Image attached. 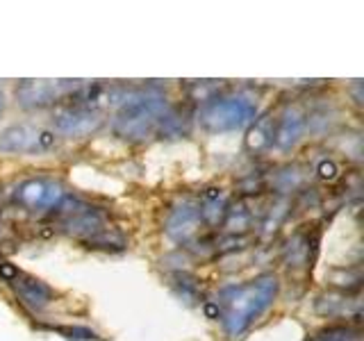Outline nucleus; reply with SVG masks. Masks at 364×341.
<instances>
[{
	"instance_id": "nucleus-13",
	"label": "nucleus",
	"mask_w": 364,
	"mask_h": 341,
	"mask_svg": "<svg viewBox=\"0 0 364 341\" xmlns=\"http://www.w3.org/2000/svg\"><path fill=\"white\" fill-rule=\"evenodd\" d=\"M316 312L328 318H339V316H353L360 318V301L348 298L344 293H323L316 298Z\"/></svg>"
},
{
	"instance_id": "nucleus-6",
	"label": "nucleus",
	"mask_w": 364,
	"mask_h": 341,
	"mask_svg": "<svg viewBox=\"0 0 364 341\" xmlns=\"http://www.w3.org/2000/svg\"><path fill=\"white\" fill-rule=\"evenodd\" d=\"M16 202L26 212L43 214L60 210V205L66 200V191L60 182L48 178H30L16 187Z\"/></svg>"
},
{
	"instance_id": "nucleus-3",
	"label": "nucleus",
	"mask_w": 364,
	"mask_h": 341,
	"mask_svg": "<svg viewBox=\"0 0 364 341\" xmlns=\"http://www.w3.org/2000/svg\"><path fill=\"white\" fill-rule=\"evenodd\" d=\"M257 107L248 96H212L198 109V123L208 132H232L255 121Z\"/></svg>"
},
{
	"instance_id": "nucleus-16",
	"label": "nucleus",
	"mask_w": 364,
	"mask_h": 341,
	"mask_svg": "<svg viewBox=\"0 0 364 341\" xmlns=\"http://www.w3.org/2000/svg\"><path fill=\"white\" fill-rule=\"evenodd\" d=\"M57 332L64 335L66 339H71V341H98V335L94 332V330H89V328H55Z\"/></svg>"
},
{
	"instance_id": "nucleus-14",
	"label": "nucleus",
	"mask_w": 364,
	"mask_h": 341,
	"mask_svg": "<svg viewBox=\"0 0 364 341\" xmlns=\"http://www.w3.org/2000/svg\"><path fill=\"white\" fill-rule=\"evenodd\" d=\"M198 207H200V216L208 225H216L223 221V214L228 210L225 202V191L221 187H210L200 193L198 198Z\"/></svg>"
},
{
	"instance_id": "nucleus-1",
	"label": "nucleus",
	"mask_w": 364,
	"mask_h": 341,
	"mask_svg": "<svg viewBox=\"0 0 364 341\" xmlns=\"http://www.w3.org/2000/svg\"><path fill=\"white\" fill-rule=\"evenodd\" d=\"M278 278L273 273H262L253 280L219 291L214 303L208 305V314L219 318L228 337L239 339L262 314L271 310L278 298Z\"/></svg>"
},
{
	"instance_id": "nucleus-17",
	"label": "nucleus",
	"mask_w": 364,
	"mask_h": 341,
	"mask_svg": "<svg viewBox=\"0 0 364 341\" xmlns=\"http://www.w3.org/2000/svg\"><path fill=\"white\" fill-rule=\"evenodd\" d=\"M318 175L326 178V180H335L337 178V166H335V162H321V164H318Z\"/></svg>"
},
{
	"instance_id": "nucleus-7",
	"label": "nucleus",
	"mask_w": 364,
	"mask_h": 341,
	"mask_svg": "<svg viewBox=\"0 0 364 341\" xmlns=\"http://www.w3.org/2000/svg\"><path fill=\"white\" fill-rule=\"evenodd\" d=\"M55 132L32 128V125H9L0 132V151L3 153H18V155H32L43 153L55 146Z\"/></svg>"
},
{
	"instance_id": "nucleus-12",
	"label": "nucleus",
	"mask_w": 364,
	"mask_h": 341,
	"mask_svg": "<svg viewBox=\"0 0 364 341\" xmlns=\"http://www.w3.org/2000/svg\"><path fill=\"white\" fill-rule=\"evenodd\" d=\"M273 144H276V117H273L271 112H267L250 123L246 139H244V148L250 155H262V153H267Z\"/></svg>"
},
{
	"instance_id": "nucleus-15",
	"label": "nucleus",
	"mask_w": 364,
	"mask_h": 341,
	"mask_svg": "<svg viewBox=\"0 0 364 341\" xmlns=\"http://www.w3.org/2000/svg\"><path fill=\"white\" fill-rule=\"evenodd\" d=\"M362 332L353 325H344V323H333L326 325L321 330H316L305 341H360Z\"/></svg>"
},
{
	"instance_id": "nucleus-4",
	"label": "nucleus",
	"mask_w": 364,
	"mask_h": 341,
	"mask_svg": "<svg viewBox=\"0 0 364 341\" xmlns=\"http://www.w3.org/2000/svg\"><path fill=\"white\" fill-rule=\"evenodd\" d=\"M82 80H21L16 100L26 109H46L82 89Z\"/></svg>"
},
{
	"instance_id": "nucleus-5",
	"label": "nucleus",
	"mask_w": 364,
	"mask_h": 341,
	"mask_svg": "<svg viewBox=\"0 0 364 341\" xmlns=\"http://www.w3.org/2000/svg\"><path fill=\"white\" fill-rule=\"evenodd\" d=\"M0 278H3L11 289H14L16 298L21 301L23 307H28L30 312H43L55 301V291L46 284L43 280L28 276V273L18 271L16 266H11L9 261L0 264Z\"/></svg>"
},
{
	"instance_id": "nucleus-9",
	"label": "nucleus",
	"mask_w": 364,
	"mask_h": 341,
	"mask_svg": "<svg viewBox=\"0 0 364 341\" xmlns=\"http://www.w3.org/2000/svg\"><path fill=\"white\" fill-rule=\"evenodd\" d=\"M53 125L62 136H73V139H80V136L94 134L100 128L102 114L96 107L71 105V107H64L62 112L55 114Z\"/></svg>"
},
{
	"instance_id": "nucleus-8",
	"label": "nucleus",
	"mask_w": 364,
	"mask_h": 341,
	"mask_svg": "<svg viewBox=\"0 0 364 341\" xmlns=\"http://www.w3.org/2000/svg\"><path fill=\"white\" fill-rule=\"evenodd\" d=\"M318 253V230L316 227H305L296 230L289 242L282 246V261L289 271H305L310 273Z\"/></svg>"
},
{
	"instance_id": "nucleus-18",
	"label": "nucleus",
	"mask_w": 364,
	"mask_h": 341,
	"mask_svg": "<svg viewBox=\"0 0 364 341\" xmlns=\"http://www.w3.org/2000/svg\"><path fill=\"white\" fill-rule=\"evenodd\" d=\"M3 109H5V98H3V94H0V114H3Z\"/></svg>"
},
{
	"instance_id": "nucleus-2",
	"label": "nucleus",
	"mask_w": 364,
	"mask_h": 341,
	"mask_svg": "<svg viewBox=\"0 0 364 341\" xmlns=\"http://www.w3.org/2000/svg\"><path fill=\"white\" fill-rule=\"evenodd\" d=\"M166 109L168 102L164 94L155 89L134 91L121 100V107L114 117V132L125 141H144L157 130Z\"/></svg>"
},
{
	"instance_id": "nucleus-11",
	"label": "nucleus",
	"mask_w": 364,
	"mask_h": 341,
	"mask_svg": "<svg viewBox=\"0 0 364 341\" xmlns=\"http://www.w3.org/2000/svg\"><path fill=\"white\" fill-rule=\"evenodd\" d=\"M307 128V114L299 105H289L282 112L280 121H276V146L289 151L291 146L301 141Z\"/></svg>"
},
{
	"instance_id": "nucleus-10",
	"label": "nucleus",
	"mask_w": 364,
	"mask_h": 341,
	"mask_svg": "<svg viewBox=\"0 0 364 341\" xmlns=\"http://www.w3.org/2000/svg\"><path fill=\"white\" fill-rule=\"evenodd\" d=\"M203 223L205 221H203V216H200L198 202L182 200L168 214V219H166V234L173 239V242H189L191 237L198 234Z\"/></svg>"
}]
</instances>
